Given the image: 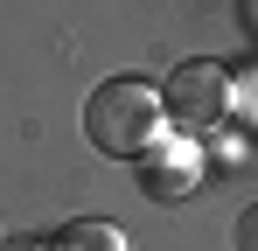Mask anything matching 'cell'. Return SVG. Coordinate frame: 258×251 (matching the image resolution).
Listing matches in <instances>:
<instances>
[{
  "label": "cell",
  "mask_w": 258,
  "mask_h": 251,
  "mask_svg": "<svg viewBox=\"0 0 258 251\" xmlns=\"http://www.w3.org/2000/svg\"><path fill=\"white\" fill-rule=\"evenodd\" d=\"M84 133L98 154L112 161H140L168 140V105L147 77H105L98 91L84 98Z\"/></svg>",
  "instance_id": "6da1fadb"
},
{
  "label": "cell",
  "mask_w": 258,
  "mask_h": 251,
  "mask_svg": "<svg viewBox=\"0 0 258 251\" xmlns=\"http://www.w3.org/2000/svg\"><path fill=\"white\" fill-rule=\"evenodd\" d=\"M161 105H168L174 133L203 140L210 126H223L230 112H237V70H230V63H210V56H196V63L168 70V91H161Z\"/></svg>",
  "instance_id": "7a4b0ae2"
},
{
  "label": "cell",
  "mask_w": 258,
  "mask_h": 251,
  "mask_svg": "<svg viewBox=\"0 0 258 251\" xmlns=\"http://www.w3.org/2000/svg\"><path fill=\"white\" fill-rule=\"evenodd\" d=\"M196 181H203V147H196L188 133H168L154 154H140V189H147L154 203H181Z\"/></svg>",
  "instance_id": "3957f363"
},
{
  "label": "cell",
  "mask_w": 258,
  "mask_h": 251,
  "mask_svg": "<svg viewBox=\"0 0 258 251\" xmlns=\"http://www.w3.org/2000/svg\"><path fill=\"white\" fill-rule=\"evenodd\" d=\"M56 251H126V230L105 216H77L70 230H56Z\"/></svg>",
  "instance_id": "277c9868"
},
{
  "label": "cell",
  "mask_w": 258,
  "mask_h": 251,
  "mask_svg": "<svg viewBox=\"0 0 258 251\" xmlns=\"http://www.w3.org/2000/svg\"><path fill=\"white\" fill-rule=\"evenodd\" d=\"M237 112L258 119V70H237Z\"/></svg>",
  "instance_id": "5b68a950"
},
{
  "label": "cell",
  "mask_w": 258,
  "mask_h": 251,
  "mask_svg": "<svg viewBox=\"0 0 258 251\" xmlns=\"http://www.w3.org/2000/svg\"><path fill=\"white\" fill-rule=\"evenodd\" d=\"M237 251H258V203L237 216Z\"/></svg>",
  "instance_id": "8992f818"
},
{
  "label": "cell",
  "mask_w": 258,
  "mask_h": 251,
  "mask_svg": "<svg viewBox=\"0 0 258 251\" xmlns=\"http://www.w3.org/2000/svg\"><path fill=\"white\" fill-rule=\"evenodd\" d=\"M237 14H244V28H251V35H258V0H244V7H237Z\"/></svg>",
  "instance_id": "52a82bcc"
},
{
  "label": "cell",
  "mask_w": 258,
  "mask_h": 251,
  "mask_svg": "<svg viewBox=\"0 0 258 251\" xmlns=\"http://www.w3.org/2000/svg\"><path fill=\"white\" fill-rule=\"evenodd\" d=\"M0 251H56V244H0Z\"/></svg>",
  "instance_id": "ba28073f"
}]
</instances>
